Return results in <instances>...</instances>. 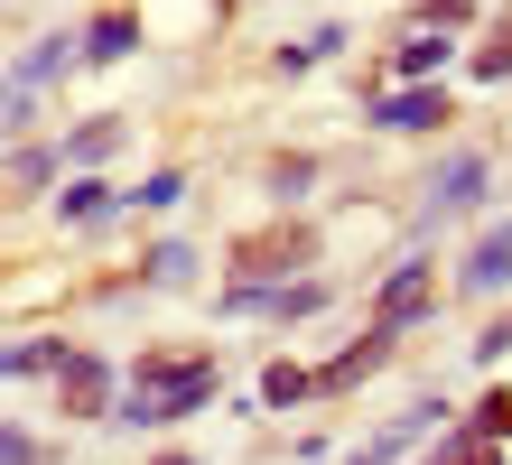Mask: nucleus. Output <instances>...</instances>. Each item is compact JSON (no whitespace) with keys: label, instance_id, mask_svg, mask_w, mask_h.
Wrapping results in <instances>:
<instances>
[{"label":"nucleus","instance_id":"20e7f679","mask_svg":"<svg viewBox=\"0 0 512 465\" xmlns=\"http://www.w3.org/2000/svg\"><path fill=\"white\" fill-rule=\"evenodd\" d=\"M466 289H475V298L512 289V224H503V233H485V242L466 252Z\"/></svg>","mask_w":512,"mask_h":465},{"label":"nucleus","instance_id":"dca6fc26","mask_svg":"<svg viewBox=\"0 0 512 465\" xmlns=\"http://www.w3.org/2000/svg\"><path fill=\"white\" fill-rule=\"evenodd\" d=\"M475 75H485V84H503V75H512V28H503V38H494L485 56H475Z\"/></svg>","mask_w":512,"mask_h":465},{"label":"nucleus","instance_id":"ddd939ff","mask_svg":"<svg viewBox=\"0 0 512 465\" xmlns=\"http://www.w3.org/2000/svg\"><path fill=\"white\" fill-rule=\"evenodd\" d=\"M112 140H122V121H84V131H75L66 149H56V159H103Z\"/></svg>","mask_w":512,"mask_h":465},{"label":"nucleus","instance_id":"4468645a","mask_svg":"<svg viewBox=\"0 0 512 465\" xmlns=\"http://www.w3.org/2000/svg\"><path fill=\"white\" fill-rule=\"evenodd\" d=\"M447 66V38H410L401 47V75H438Z\"/></svg>","mask_w":512,"mask_h":465},{"label":"nucleus","instance_id":"f03ea898","mask_svg":"<svg viewBox=\"0 0 512 465\" xmlns=\"http://www.w3.org/2000/svg\"><path fill=\"white\" fill-rule=\"evenodd\" d=\"M419 307H429V261H401V270H391V289H382V307H373V326L401 335Z\"/></svg>","mask_w":512,"mask_h":465},{"label":"nucleus","instance_id":"f257e3e1","mask_svg":"<svg viewBox=\"0 0 512 465\" xmlns=\"http://www.w3.org/2000/svg\"><path fill=\"white\" fill-rule=\"evenodd\" d=\"M215 400V354H187V363H131V400H122V428H168Z\"/></svg>","mask_w":512,"mask_h":465},{"label":"nucleus","instance_id":"39448f33","mask_svg":"<svg viewBox=\"0 0 512 465\" xmlns=\"http://www.w3.org/2000/svg\"><path fill=\"white\" fill-rule=\"evenodd\" d=\"M131 47H140V28H131V10H103L94 28H84V66H122Z\"/></svg>","mask_w":512,"mask_h":465},{"label":"nucleus","instance_id":"aec40b11","mask_svg":"<svg viewBox=\"0 0 512 465\" xmlns=\"http://www.w3.org/2000/svg\"><path fill=\"white\" fill-rule=\"evenodd\" d=\"M159 465H196V456H159Z\"/></svg>","mask_w":512,"mask_h":465},{"label":"nucleus","instance_id":"1a4fd4ad","mask_svg":"<svg viewBox=\"0 0 512 465\" xmlns=\"http://www.w3.org/2000/svg\"><path fill=\"white\" fill-rule=\"evenodd\" d=\"M56 214H66V224H103V214H112V186L103 177H75L66 196H56Z\"/></svg>","mask_w":512,"mask_h":465},{"label":"nucleus","instance_id":"f8f14e48","mask_svg":"<svg viewBox=\"0 0 512 465\" xmlns=\"http://www.w3.org/2000/svg\"><path fill=\"white\" fill-rule=\"evenodd\" d=\"M475 186H485V159H447L438 168V205H475Z\"/></svg>","mask_w":512,"mask_h":465},{"label":"nucleus","instance_id":"a211bd4d","mask_svg":"<svg viewBox=\"0 0 512 465\" xmlns=\"http://www.w3.org/2000/svg\"><path fill=\"white\" fill-rule=\"evenodd\" d=\"M56 168H66V159H47V149H19V186H47Z\"/></svg>","mask_w":512,"mask_h":465},{"label":"nucleus","instance_id":"9b49d317","mask_svg":"<svg viewBox=\"0 0 512 465\" xmlns=\"http://www.w3.org/2000/svg\"><path fill=\"white\" fill-rule=\"evenodd\" d=\"M317 391V372H298V363H270L261 372V400H270V410H289V400H308Z\"/></svg>","mask_w":512,"mask_h":465},{"label":"nucleus","instance_id":"9d476101","mask_svg":"<svg viewBox=\"0 0 512 465\" xmlns=\"http://www.w3.org/2000/svg\"><path fill=\"white\" fill-rule=\"evenodd\" d=\"M75 56H84V47H75V38H47V47H38V56H19V84H28V93H38V84H47V75H66V66H75Z\"/></svg>","mask_w":512,"mask_h":465},{"label":"nucleus","instance_id":"f3484780","mask_svg":"<svg viewBox=\"0 0 512 465\" xmlns=\"http://www.w3.org/2000/svg\"><path fill=\"white\" fill-rule=\"evenodd\" d=\"M47 363H75V354H66V345H19V354H10V372H47Z\"/></svg>","mask_w":512,"mask_h":465},{"label":"nucleus","instance_id":"6e6552de","mask_svg":"<svg viewBox=\"0 0 512 465\" xmlns=\"http://www.w3.org/2000/svg\"><path fill=\"white\" fill-rule=\"evenodd\" d=\"M66 372V410H103V391H112V372L94 363V354H75V363H56Z\"/></svg>","mask_w":512,"mask_h":465},{"label":"nucleus","instance_id":"2eb2a0df","mask_svg":"<svg viewBox=\"0 0 512 465\" xmlns=\"http://www.w3.org/2000/svg\"><path fill=\"white\" fill-rule=\"evenodd\" d=\"M177 196H187V177H177V168H168V177H149V186H140V196H131V205H149V214H159V205H177Z\"/></svg>","mask_w":512,"mask_h":465},{"label":"nucleus","instance_id":"6ab92c4d","mask_svg":"<svg viewBox=\"0 0 512 465\" xmlns=\"http://www.w3.org/2000/svg\"><path fill=\"white\" fill-rule=\"evenodd\" d=\"M503 354H512V317H503L494 335H475V363H503Z\"/></svg>","mask_w":512,"mask_h":465},{"label":"nucleus","instance_id":"423d86ee","mask_svg":"<svg viewBox=\"0 0 512 465\" xmlns=\"http://www.w3.org/2000/svg\"><path fill=\"white\" fill-rule=\"evenodd\" d=\"M382 354H391V335L373 326V335H364V345H354V354H336V363H326V372H317V391H354V382H364V372H373Z\"/></svg>","mask_w":512,"mask_h":465},{"label":"nucleus","instance_id":"0eeeda50","mask_svg":"<svg viewBox=\"0 0 512 465\" xmlns=\"http://www.w3.org/2000/svg\"><path fill=\"white\" fill-rule=\"evenodd\" d=\"M512 438V400L494 391V400H475V410H466V428H457V447H503Z\"/></svg>","mask_w":512,"mask_h":465},{"label":"nucleus","instance_id":"7ed1b4c3","mask_svg":"<svg viewBox=\"0 0 512 465\" xmlns=\"http://www.w3.org/2000/svg\"><path fill=\"white\" fill-rule=\"evenodd\" d=\"M373 121H382V131H438V121H447V93L429 84V93H391V103H373Z\"/></svg>","mask_w":512,"mask_h":465}]
</instances>
